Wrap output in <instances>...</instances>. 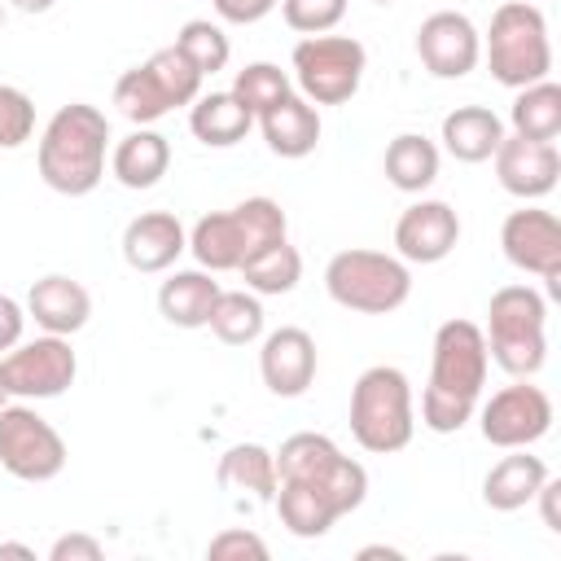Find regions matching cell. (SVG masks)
Listing matches in <instances>:
<instances>
[{
    "mask_svg": "<svg viewBox=\"0 0 561 561\" xmlns=\"http://www.w3.org/2000/svg\"><path fill=\"white\" fill-rule=\"evenodd\" d=\"M486 337L473 320H443L430 351V386L421 394V425L434 434H456L473 421L486 386Z\"/></svg>",
    "mask_w": 561,
    "mask_h": 561,
    "instance_id": "6da1fadb",
    "label": "cell"
},
{
    "mask_svg": "<svg viewBox=\"0 0 561 561\" xmlns=\"http://www.w3.org/2000/svg\"><path fill=\"white\" fill-rule=\"evenodd\" d=\"M105 149L110 118L88 101H70L39 131V180L61 197H88L105 180Z\"/></svg>",
    "mask_w": 561,
    "mask_h": 561,
    "instance_id": "7a4b0ae2",
    "label": "cell"
},
{
    "mask_svg": "<svg viewBox=\"0 0 561 561\" xmlns=\"http://www.w3.org/2000/svg\"><path fill=\"white\" fill-rule=\"evenodd\" d=\"M285 210L272 197H245L232 210H210L193 224L188 250L206 272H237L250 254L285 241Z\"/></svg>",
    "mask_w": 561,
    "mask_h": 561,
    "instance_id": "3957f363",
    "label": "cell"
},
{
    "mask_svg": "<svg viewBox=\"0 0 561 561\" xmlns=\"http://www.w3.org/2000/svg\"><path fill=\"white\" fill-rule=\"evenodd\" d=\"M416 408L412 381L394 364H373L351 386V434L373 456H394L412 443Z\"/></svg>",
    "mask_w": 561,
    "mask_h": 561,
    "instance_id": "277c9868",
    "label": "cell"
},
{
    "mask_svg": "<svg viewBox=\"0 0 561 561\" xmlns=\"http://www.w3.org/2000/svg\"><path fill=\"white\" fill-rule=\"evenodd\" d=\"M548 302L535 285H504L486 302V355L508 377H535L548 359Z\"/></svg>",
    "mask_w": 561,
    "mask_h": 561,
    "instance_id": "5b68a950",
    "label": "cell"
},
{
    "mask_svg": "<svg viewBox=\"0 0 561 561\" xmlns=\"http://www.w3.org/2000/svg\"><path fill=\"white\" fill-rule=\"evenodd\" d=\"M491 79L504 88H526L552 75V39L548 22L530 0H504L491 13L486 39H482Z\"/></svg>",
    "mask_w": 561,
    "mask_h": 561,
    "instance_id": "8992f818",
    "label": "cell"
},
{
    "mask_svg": "<svg viewBox=\"0 0 561 561\" xmlns=\"http://www.w3.org/2000/svg\"><path fill=\"white\" fill-rule=\"evenodd\" d=\"M324 289L346 311L386 316L408 302L412 272L399 254H386V250H337L324 267Z\"/></svg>",
    "mask_w": 561,
    "mask_h": 561,
    "instance_id": "52a82bcc",
    "label": "cell"
},
{
    "mask_svg": "<svg viewBox=\"0 0 561 561\" xmlns=\"http://www.w3.org/2000/svg\"><path fill=\"white\" fill-rule=\"evenodd\" d=\"M272 456H276V482H302L324 491L342 508V517L355 513L368 495V469L351 460L329 434H316V430L289 434Z\"/></svg>",
    "mask_w": 561,
    "mask_h": 561,
    "instance_id": "ba28073f",
    "label": "cell"
},
{
    "mask_svg": "<svg viewBox=\"0 0 561 561\" xmlns=\"http://www.w3.org/2000/svg\"><path fill=\"white\" fill-rule=\"evenodd\" d=\"M197 96H202V75L175 44L158 48L145 66L123 70L114 83V105L136 127H149L162 114H171L175 105H193Z\"/></svg>",
    "mask_w": 561,
    "mask_h": 561,
    "instance_id": "9c48e42d",
    "label": "cell"
},
{
    "mask_svg": "<svg viewBox=\"0 0 561 561\" xmlns=\"http://www.w3.org/2000/svg\"><path fill=\"white\" fill-rule=\"evenodd\" d=\"M294 83L311 105H346L368 70V53L355 35H307L294 44Z\"/></svg>",
    "mask_w": 561,
    "mask_h": 561,
    "instance_id": "30bf717a",
    "label": "cell"
},
{
    "mask_svg": "<svg viewBox=\"0 0 561 561\" xmlns=\"http://www.w3.org/2000/svg\"><path fill=\"white\" fill-rule=\"evenodd\" d=\"M66 438L22 399L0 408V465L18 482H53L66 469Z\"/></svg>",
    "mask_w": 561,
    "mask_h": 561,
    "instance_id": "8fae6325",
    "label": "cell"
},
{
    "mask_svg": "<svg viewBox=\"0 0 561 561\" xmlns=\"http://www.w3.org/2000/svg\"><path fill=\"white\" fill-rule=\"evenodd\" d=\"M0 373H4V390L13 399H57L75 386V373H79V359L70 351V337L61 333H44V337H31V342H18L13 351H4L0 359Z\"/></svg>",
    "mask_w": 561,
    "mask_h": 561,
    "instance_id": "7c38bea8",
    "label": "cell"
},
{
    "mask_svg": "<svg viewBox=\"0 0 561 561\" xmlns=\"http://www.w3.org/2000/svg\"><path fill=\"white\" fill-rule=\"evenodd\" d=\"M478 430L500 451L530 447V443H539L552 430V399H548V390L530 386V377H517L513 386L495 390L478 408Z\"/></svg>",
    "mask_w": 561,
    "mask_h": 561,
    "instance_id": "4fadbf2b",
    "label": "cell"
},
{
    "mask_svg": "<svg viewBox=\"0 0 561 561\" xmlns=\"http://www.w3.org/2000/svg\"><path fill=\"white\" fill-rule=\"evenodd\" d=\"M500 250L517 272H530L557 289L561 280V219L539 206H522L500 224Z\"/></svg>",
    "mask_w": 561,
    "mask_h": 561,
    "instance_id": "5bb4252c",
    "label": "cell"
},
{
    "mask_svg": "<svg viewBox=\"0 0 561 561\" xmlns=\"http://www.w3.org/2000/svg\"><path fill=\"white\" fill-rule=\"evenodd\" d=\"M416 57L434 79H465L482 61V35L465 13L443 9L416 26Z\"/></svg>",
    "mask_w": 561,
    "mask_h": 561,
    "instance_id": "9a60e30c",
    "label": "cell"
},
{
    "mask_svg": "<svg viewBox=\"0 0 561 561\" xmlns=\"http://www.w3.org/2000/svg\"><path fill=\"white\" fill-rule=\"evenodd\" d=\"M495 158V180L504 193L522 197V202H535V197H548L557 188V175H561V153L552 140H526V136H504L500 149L491 153Z\"/></svg>",
    "mask_w": 561,
    "mask_h": 561,
    "instance_id": "2e32d148",
    "label": "cell"
},
{
    "mask_svg": "<svg viewBox=\"0 0 561 561\" xmlns=\"http://www.w3.org/2000/svg\"><path fill=\"white\" fill-rule=\"evenodd\" d=\"M259 377L276 399H298L316 381V337L298 324H280L259 346Z\"/></svg>",
    "mask_w": 561,
    "mask_h": 561,
    "instance_id": "e0dca14e",
    "label": "cell"
},
{
    "mask_svg": "<svg viewBox=\"0 0 561 561\" xmlns=\"http://www.w3.org/2000/svg\"><path fill=\"white\" fill-rule=\"evenodd\" d=\"M460 241V215L447 202H412L394 224V254L403 263H443Z\"/></svg>",
    "mask_w": 561,
    "mask_h": 561,
    "instance_id": "ac0fdd59",
    "label": "cell"
},
{
    "mask_svg": "<svg viewBox=\"0 0 561 561\" xmlns=\"http://www.w3.org/2000/svg\"><path fill=\"white\" fill-rule=\"evenodd\" d=\"M188 250V232L171 210H145L123 228V259L131 272H167Z\"/></svg>",
    "mask_w": 561,
    "mask_h": 561,
    "instance_id": "d6986e66",
    "label": "cell"
},
{
    "mask_svg": "<svg viewBox=\"0 0 561 561\" xmlns=\"http://www.w3.org/2000/svg\"><path fill=\"white\" fill-rule=\"evenodd\" d=\"M26 316H31L44 333L70 337V333H79V329L88 324V316H92V294H88L75 276L53 272V276H39V280L26 289Z\"/></svg>",
    "mask_w": 561,
    "mask_h": 561,
    "instance_id": "ffe728a7",
    "label": "cell"
},
{
    "mask_svg": "<svg viewBox=\"0 0 561 561\" xmlns=\"http://www.w3.org/2000/svg\"><path fill=\"white\" fill-rule=\"evenodd\" d=\"M543 478H548V465L539 456H530L526 447H508V456H500L482 478V504L495 513H517L535 500Z\"/></svg>",
    "mask_w": 561,
    "mask_h": 561,
    "instance_id": "44dd1931",
    "label": "cell"
},
{
    "mask_svg": "<svg viewBox=\"0 0 561 561\" xmlns=\"http://www.w3.org/2000/svg\"><path fill=\"white\" fill-rule=\"evenodd\" d=\"M263 127V140L276 158H307L320 145V114L307 96H280L272 110H263L254 118Z\"/></svg>",
    "mask_w": 561,
    "mask_h": 561,
    "instance_id": "7402d4cb",
    "label": "cell"
},
{
    "mask_svg": "<svg viewBox=\"0 0 561 561\" xmlns=\"http://www.w3.org/2000/svg\"><path fill=\"white\" fill-rule=\"evenodd\" d=\"M167 167H171V145L153 127H136L110 149V175L123 188H153L167 175Z\"/></svg>",
    "mask_w": 561,
    "mask_h": 561,
    "instance_id": "603a6c76",
    "label": "cell"
},
{
    "mask_svg": "<svg viewBox=\"0 0 561 561\" xmlns=\"http://www.w3.org/2000/svg\"><path fill=\"white\" fill-rule=\"evenodd\" d=\"M219 298V280L206 267H188V272H171L158 289V311L167 324L175 329H206L210 307Z\"/></svg>",
    "mask_w": 561,
    "mask_h": 561,
    "instance_id": "cb8c5ba5",
    "label": "cell"
},
{
    "mask_svg": "<svg viewBox=\"0 0 561 561\" xmlns=\"http://www.w3.org/2000/svg\"><path fill=\"white\" fill-rule=\"evenodd\" d=\"M438 140H443V149H447L456 162H486V158L500 149V140H504V123H500V114L486 110V105H456V110L443 118Z\"/></svg>",
    "mask_w": 561,
    "mask_h": 561,
    "instance_id": "d4e9b609",
    "label": "cell"
},
{
    "mask_svg": "<svg viewBox=\"0 0 561 561\" xmlns=\"http://www.w3.org/2000/svg\"><path fill=\"white\" fill-rule=\"evenodd\" d=\"M250 127H254V114L232 92H206L188 110V131L210 149H228V145L245 140Z\"/></svg>",
    "mask_w": 561,
    "mask_h": 561,
    "instance_id": "484cf974",
    "label": "cell"
},
{
    "mask_svg": "<svg viewBox=\"0 0 561 561\" xmlns=\"http://www.w3.org/2000/svg\"><path fill=\"white\" fill-rule=\"evenodd\" d=\"M272 504H276L280 526H285L289 535H298V539H320V535H329V526L342 517V508H337L324 491L302 486V482H276Z\"/></svg>",
    "mask_w": 561,
    "mask_h": 561,
    "instance_id": "4316f807",
    "label": "cell"
},
{
    "mask_svg": "<svg viewBox=\"0 0 561 561\" xmlns=\"http://www.w3.org/2000/svg\"><path fill=\"white\" fill-rule=\"evenodd\" d=\"M215 478L228 491H245L254 500H272L276 495V456L263 443H232L219 456Z\"/></svg>",
    "mask_w": 561,
    "mask_h": 561,
    "instance_id": "83f0119b",
    "label": "cell"
},
{
    "mask_svg": "<svg viewBox=\"0 0 561 561\" xmlns=\"http://www.w3.org/2000/svg\"><path fill=\"white\" fill-rule=\"evenodd\" d=\"M386 180L399 193H421L438 180V145L421 131H403L386 145Z\"/></svg>",
    "mask_w": 561,
    "mask_h": 561,
    "instance_id": "f1b7e54d",
    "label": "cell"
},
{
    "mask_svg": "<svg viewBox=\"0 0 561 561\" xmlns=\"http://www.w3.org/2000/svg\"><path fill=\"white\" fill-rule=\"evenodd\" d=\"M508 123H513V136L557 140L561 136V88L552 79H539V83L517 88L513 110H508Z\"/></svg>",
    "mask_w": 561,
    "mask_h": 561,
    "instance_id": "f546056e",
    "label": "cell"
},
{
    "mask_svg": "<svg viewBox=\"0 0 561 561\" xmlns=\"http://www.w3.org/2000/svg\"><path fill=\"white\" fill-rule=\"evenodd\" d=\"M206 329L224 342V346H250L263 337V302L250 289H219Z\"/></svg>",
    "mask_w": 561,
    "mask_h": 561,
    "instance_id": "4dcf8cb0",
    "label": "cell"
},
{
    "mask_svg": "<svg viewBox=\"0 0 561 561\" xmlns=\"http://www.w3.org/2000/svg\"><path fill=\"white\" fill-rule=\"evenodd\" d=\"M237 272H241V280H245V289L259 294V298H263V294H289V289L302 280V254H298L289 241H276V245L250 254Z\"/></svg>",
    "mask_w": 561,
    "mask_h": 561,
    "instance_id": "1f68e13d",
    "label": "cell"
},
{
    "mask_svg": "<svg viewBox=\"0 0 561 561\" xmlns=\"http://www.w3.org/2000/svg\"><path fill=\"white\" fill-rule=\"evenodd\" d=\"M175 48L197 66L202 79H206V75H219V70L228 66V57H232V44H228L224 26L210 22V18H193V22H184L180 35H175Z\"/></svg>",
    "mask_w": 561,
    "mask_h": 561,
    "instance_id": "d6a6232c",
    "label": "cell"
},
{
    "mask_svg": "<svg viewBox=\"0 0 561 561\" xmlns=\"http://www.w3.org/2000/svg\"><path fill=\"white\" fill-rule=\"evenodd\" d=\"M254 118L263 114V110H272L280 96H289L294 92V79L280 70V66H272V61H250L245 70H237V79H232V88H228Z\"/></svg>",
    "mask_w": 561,
    "mask_h": 561,
    "instance_id": "836d02e7",
    "label": "cell"
},
{
    "mask_svg": "<svg viewBox=\"0 0 561 561\" xmlns=\"http://www.w3.org/2000/svg\"><path fill=\"white\" fill-rule=\"evenodd\" d=\"M31 131H35V101L22 88L0 83V149L26 145Z\"/></svg>",
    "mask_w": 561,
    "mask_h": 561,
    "instance_id": "e575fe53",
    "label": "cell"
},
{
    "mask_svg": "<svg viewBox=\"0 0 561 561\" xmlns=\"http://www.w3.org/2000/svg\"><path fill=\"white\" fill-rule=\"evenodd\" d=\"M285 26L298 35H324L346 18V0H280Z\"/></svg>",
    "mask_w": 561,
    "mask_h": 561,
    "instance_id": "d590c367",
    "label": "cell"
},
{
    "mask_svg": "<svg viewBox=\"0 0 561 561\" xmlns=\"http://www.w3.org/2000/svg\"><path fill=\"white\" fill-rule=\"evenodd\" d=\"M206 557H210V561H245V557L263 561V557H267V543H263L254 530L232 526V530H219V535L206 543Z\"/></svg>",
    "mask_w": 561,
    "mask_h": 561,
    "instance_id": "8d00e7d4",
    "label": "cell"
},
{
    "mask_svg": "<svg viewBox=\"0 0 561 561\" xmlns=\"http://www.w3.org/2000/svg\"><path fill=\"white\" fill-rule=\"evenodd\" d=\"M101 557H105L101 539H92L83 530H70V535L53 539V548H48V561H101Z\"/></svg>",
    "mask_w": 561,
    "mask_h": 561,
    "instance_id": "74e56055",
    "label": "cell"
},
{
    "mask_svg": "<svg viewBox=\"0 0 561 561\" xmlns=\"http://www.w3.org/2000/svg\"><path fill=\"white\" fill-rule=\"evenodd\" d=\"M280 0H215V13L232 26H250V22H263Z\"/></svg>",
    "mask_w": 561,
    "mask_h": 561,
    "instance_id": "f35d334b",
    "label": "cell"
},
{
    "mask_svg": "<svg viewBox=\"0 0 561 561\" xmlns=\"http://www.w3.org/2000/svg\"><path fill=\"white\" fill-rule=\"evenodd\" d=\"M26 329V307L9 294H0V351H13Z\"/></svg>",
    "mask_w": 561,
    "mask_h": 561,
    "instance_id": "ab89813d",
    "label": "cell"
},
{
    "mask_svg": "<svg viewBox=\"0 0 561 561\" xmlns=\"http://www.w3.org/2000/svg\"><path fill=\"white\" fill-rule=\"evenodd\" d=\"M557 495H561V482H557V478L548 473V478H543V486L535 491V500H539V508H543V526H548L552 535L561 530V513H557Z\"/></svg>",
    "mask_w": 561,
    "mask_h": 561,
    "instance_id": "60d3db41",
    "label": "cell"
},
{
    "mask_svg": "<svg viewBox=\"0 0 561 561\" xmlns=\"http://www.w3.org/2000/svg\"><path fill=\"white\" fill-rule=\"evenodd\" d=\"M359 557H364V561H368V557H386V561H399L403 552H399V548H381V543H373V548H359Z\"/></svg>",
    "mask_w": 561,
    "mask_h": 561,
    "instance_id": "b9f144b4",
    "label": "cell"
},
{
    "mask_svg": "<svg viewBox=\"0 0 561 561\" xmlns=\"http://www.w3.org/2000/svg\"><path fill=\"white\" fill-rule=\"evenodd\" d=\"M0 557H22V561H35V548H26V543H0Z\"/></svg>",
    "mask_w": 561,
    "mask_h": 561,
    "instance_id": "7bdbcfd3",
    "label": "cell"
},
{
    "mask_svg": "<svg viewBox=\"0 0 561 561\" xmlns=\"http://www.w3.org/2000/svg\"><path fill=\"white\" fill-rule=\"evenodd\" d=\"M9 4H18L22 13H44V9H53L57 0H9Z\"/></svg>",
    "mask_w": 561,
    "mask_h": 561,
    "instance_id": "ee69618b",
    "label": "cell"
},
{
    "mask_svg": "<svg viewBox=\"0 0 561 561\" xmlns=\"http://www.w3.org/2000/svg\"><path fill=\"white\" fill-rule=\"evenodd\" d=\"M4 399H9V390H4V373H0V408H4Z\"/></svg>",
    "mask_w": 561,
    "mask_h": 561,
    "instance_id": "f6af8a7d",
    "label": "cell"
},
{
    "mask_svg": "<svg viewBox=\"0 0 561 561\" xmlns=\"http://www.w3.org/2000/svg\"><path fill=\"white\" fill-rule=\"evenodd\" d=\"M0 26H4V0H0Z\"/></svg>",
    "mask_w": 561,
    "mask_h": 561,
    "instance_id": "bcb514c9",
    "label": "cell"
},
{
    "mask_svg": "<svg viewBox=\"0 0 561 561\" xmlns=\"http://www.w3.org/2000/svg\"><path fill=\"white\" fill-rule=\"evenodd\" d=\"M373 4H394V0H373Z\"/></svg>",
    "mask_w": 561,
    "mask_h": 561,
    "instance_id": "7dc6e473",
    "label": "cell"
}]
</instances>
